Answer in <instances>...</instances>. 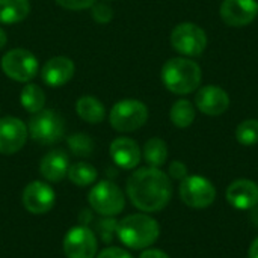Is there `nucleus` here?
<instances>
[{
  "label": "nucleus",
  "instance_id": "nucleus-1",
  "mask_svg": "<svg viewBox=\"0 0 258 258\" xmlns=\"http://www.w3.org/2000/svg\"><path fill=\"white\" fill-rule=\"evenodd\" d=\"M127 195L141 212L156 213L168 206L172 197V184L159 168H141L127 180Z\"/></svg>",
  "mask_w": 258,
  "mask_h": 258
},
{
  "label": "nucleus",
  "instance_id": "nucleus-2",
  "mask_svg": "<svg viewBox=\"0 0 258 258\" xmlns=\"http://www.w3.org/2000/svg\"><path fill=\"white\" fill-rule=\"evenodd\" d=\"M203 80L201 67L187 57H174L162 67V82L165 88L177 95L195 92Z\"/></svg>",
  "mask_w": 258,
  "mask_h": 258
},
{
  "label": "nucleus",
  "instance_id": "nucleus-3",
  "mask_svg": "<svg viewBox=\"0 0 258 258\" xmlns=\"http://www.w3.org/2000/svg\"><path fill=\"white\" fill-rule=\"evenodd\" d=\"M116 234L125 246L132 249H145L159 239L160 227L151 216L138 213L118 222Z\"/></svg>",
  "mask_w": 258,
  "mask_h": 258
},
{
  "label": "nucleus",
  "instance_id": "nucleus-4",
  "mask_svg": "<svg viewBox=\"0 0 258 258\" xmlns=\"http://www.w3.org/2000/svg\"><path fill=\"white\" fill-rule=\"evenodd\" d=\"M148 119V107L139 100L118 101L109 115L110 125L121 133H128L141 128Z\"/></svg>",
  "mask_w": 258,
  "mask_h": 258
},
{
  "label": "nucleus",
  "instance_id": "nucleus-5",
  "mask_svg": "<svg viewBox=\"0 0 258 258\" xmlns=\"http://www.w3.org/2000/svg\"><path fill=\"white\" fill-rule=\"evenodd\" d=\"M171 45L184 56H200L207 47V35L195 23H180L171 32Z\"/></svg>",
  "mask_w": 258,
  "mask_h": 258
},
{
  "label": "nucleus",
  "instance_id": "nucleus-6",
  "mask_svg": "<svg viewBox=\"0 0 258 258\" xmlns=\"http://www.w3.org/2000/svg\"><path fill=\"white\" fill-rule=\"evenodd\" d=\"M88 200H89L91 207L97 213L107 216V218L119 215L125 207L124 194L115 183L107 181V180L95 184L91 189Z\"/></svg>",
  "mask_w": 258,
  "mask_h": 258
},
{
  "label": "nucleus",
  "instance_id": "nucleus-7",
  "mask_svg": "<svg viewBox=\"0 0 258 258\" xmlns=\"http://www.w3.org/2000/svg\"><path fill=\"white\" fill-rule=\"evenodd\" d=\"M65 133L63 118L53 110H41L30 118L29 135L42 145L56 144Z\"/></svg>",
  "mask_w": 258,
  "mask_h": 258
},
{
  "label": "nucleus",
  "instance_id": "nucleus-8",
  "mask_svg": "<svg viewBox=\"0 0 258 258\" xmlns=\"http://www.w3.org/2000/svg\"><path fill=\"white\" fill-rule=\"evenodd\" d=\"M180 198L192 209H206L215 203L216 189L203 175H187L180 183Z\"/></svg>",
  "mask_w": 258,
  "mask_h": 258
},
{
  "label": "nucleus",
  "instance_id": "nucleus-9",
  "mask_svg": "<svg viewBox=\"0 0 258 258\" xmlns=\"http://www.w3.org/2000/svg\"><path fill=\"white\" fill-rule=\"evenodd\" d=\"M2 70L15 82H30L38 74V59L29 50L14 48L2 57Z\"/></svg>",
  "mask_w": 258,
  "mask_h": 258
},
{
  "label": "nucleus",
  "instance_id": "nucleus-10",
  "mask_svg": "<svg viewBox=\"0 0 258 258\" xmlns=\"http://www.w3.org/2000/svg\"><path fill=\"white\" fill-rule=\"evenodd\" d=\"M97 237L86 227L71 228L63 239V252L67 258H95Z\"/></svg>",
  "mask_w": 258,
  "mask_h": 258
},
{
  "label": "nucleus",
  "instance_id": "nucleus-11",
  "mask_svg": "<svg viewBox=\"0 0 258 258\" xmlns=\"http://www.w3.org/2000/svg\"><path fill=\"white\" fill-rule=\"evenodd\" d=\"M219 14L227 26L245 27L258 15V3L255 0H224Z\"/></svg>",
  "mask_w": 258,
  "mask_h": 258
},
{
  "label": "nucleus",
  "instance_id": "nucleus-12",
  "mask_svg": "<svg viewBox=\"0 0 258 258\" xmlns=\"http://www.w3.org/2000/svg\"><path fill=\"white\" fill-rule=\"evenodd\" d=\"M27 141L26 124L15 116L0 119V154L18 153Z\"/></svg>",
  "mask_w": 258,
  "mask_h": 258
},
{
  "label": "nucleus",
  "instance_id": "nucleus-13",
  "mask_svg": "<svg viewBox=\"0 0 258 258\" xmlns=\"http://www.w3.org/2000/svg\"><path fill=\"white\" fill-rule=\"evenodd\" d=\"M23 206L32 215H44L54 206V192L42 181H32L24 187Z\"/></svg>",
  "mask_w": 258,
  "mask_h": 258
},
{
  "label": "nucleus",
  "instance_id": "nucleus-14",
  "mask_svg": "<svg viewBox=\"0 0 258 258\" xmlns=\"http://www.w3.org/2000/svg\"><path fill=\"white\" fill-rule=\"evenodd\" d=\"M195 107L209 116H219L230 107V97L227 91L219 86L207 85L200 88L195 95Z\"/></svg>",
  "mask_w": 258,
  "mask_h": 258
},
{
  "label": "nucleus",
  "instance_id": "nucleus-15",
  "mask_svg": "<svg viewBox=\"0 0 258 258\" xmlns=\"http://www.w3.org/2000/svg\"><path fill=\"white\" fill-rule=\"evenodd\" d=\"M76 67L70 57L65 56H54L45 62L41 71V77L45 85L51 88H59L67 85L74 76Z\"/></svg>",
  "mask_w": 258,
  "mask_h": 258
},
{
  "label": "nucleus",
  "instance_id": "nucleus-16",
  "mask_svg": "<svg viewBox=\"0 0 258 258\" xmlns=\"http://www.w3.org/2000/svg\"><path fill=\"white\" fill-rule=\"evenodd\" d=\"M227 201L237 210H249L258 206L257 183L242 178L233 181L227 189Z\"/></svg>",
  "mask_w": 258,
  "mask_h": 258
},
{
  "label": "nucleus",
  "instance_id": "nucleus-17",
  "mask_svg": "<svg viewBox=\"0 0 258 258\" xmlns=\"http://www.w3.org/2000/svg\"><path fill=\"white\" fill-rule=\"evenodd\" d=\"M110 157L122 169H133L141 162V148L130 138H116L110 144Z\"/></svg>",
  "mask_w": 258,
  "mask_h": 258
},
{
  "label": "nucleus",
  "instance_id": "nucleus-18",
  "mask_svg": "<svg viewBox=\"0 0 258 258\" xmlns=\"http://www.w3.org/2000/svg\"><path fill=\"white\" fill-rule=\"evenodd\" d=\"M68 168H70V159L68 154L62 150H53L47 153L39 163L41 175L51 183L60 181L68 174Z\"/></svg>",
  "mask_w": 258,
  "mask_h": 258
},
{
  "label": "nucleus",
  "instance_id": "nucleus-19",
  "mask_svg": "<svg viewBox=\"0 0 258 258\" xmlns=\"http://www.w3.org/2000/svg\"><path fill=\"white\" fill-rule=\"evenodd\" d=\"M76 110L77 115L89 124H100L106 118L104 104L92 95L80 97L76 103Z\"/></svg>",
  "mask_w": 258,
  "mask_h": 258
},
{
  "label": "nucleus",
  "instance_id": "nucleus-20",
  "mask_svg": "<svg viewBox=\"0 0 258 258\" xmlns=\"http://www.w3.org/2000/svg\"><path fill=\"white\" fill-rule=\"evenodd\" d=\"M30 12L29 0H0V23L15 24L23 21Z\"/></svg>",
  "mask_w": 258,
  "mask_h": 258
},
{
  "label": "nucleus",
  "instance_id": "nucleus-21",
  "mask_svg": "<svg viewBox=\"0 0 258 258\" xmlns=\"http://www.w3.org/2000/svg\"><path fill=\"white\" fill-rule=\"evenodd\" d=\"M197 107L186 98H180L177 100L169 112V118L172 121V124L178 128H187L192 125V122L195 121L197 116Z\"/></svg>",
  "mask_w": 258,
  "mask_h": 258
},
{
  "label": "nucleus",
  "instance_id": "nucleus-22",
  "mask_svg": "<svg viewBox=\"0 0 258 258\" xmlns=\"http://www.w3.org/2000/svg\"><path fill=\"white\" fill-rule=\"evenodd\" d=\"M144 159L151 168H160L166 163L168 147L166 142L160 138H151L144 147Z\"/></svg>",
  "mask_w": 258,
  "mask_h": 258
},
{
  "label": "nucleus",
  "instance_id": "nucleus-23",
  "mask_svg": "<svg viewBox=\"0 0 258 258\" xmlns=\"http://www.w3.org/2000/svg\"><path fill=\"white\" fill-rule=\"evenodd\" d=\"M20 101L21 106L30 112V113H38L44 109L45 106V94L44 91L35 85V83H27L23 89H21V95H20Z\"/></svg>",
  "mask_w": 258,
  "mask_h": 258
},
{
  "label": "nucleus",
  "instance_id": "nucleus-24",
  "mask_svg": "<svg viewBox=\"0 0 258 258\" xmlns=\"http://www.w3.org/2000/svg\"><path fill=\"white\" fill-rule=\"evenodd\" d=\"M68 178L76 184V186H80V187H85V186H89L92 184L95 180H97V169L86 163V162H77L74 165H71L68 168Z\"/></svg>",
  "mask_w": 258,
  "mask_h": 258
},
{
  "label": "nucleus",
  "instance_id": "nucleus-25",
  "mask_svg": "<svg viewBox=\"0 0 258 258\" xmlns=\"http://www.w3.org/2000/svg\"><path fill=\"white\" fill-rule=\"evenodd\" d=\"M236 139L245 147H252L258 144V121L246 119L242 121L236 128Z\"/></svg>",
  "mask_w": 258,
  "mask_h": 258
},
{
  "label": "nucleus",
  "instance_id": "nucleus-26",
  "mask_svg": "<svg viewBox=\"0 0 258 258\" xmlns=\"http://www.w3.org/2000/svg\"><path fill=\"white\" fill-rule=\"evenodd\" d=\"M68 147L74 156L79 157H88L92 154L94 150V142L88 135L83 133H76L68 138Z\"/></svg>",
  "mask_w": 258,
  "mask_h": 258
},
{
  "label": "nucleus",
  "instance_id": "nucleus-27",
  "mask_svg": "<svg viewBox=\"0 0 258 258\" xmlns=\"http://www.w3.org/2000/svg\"><path fill=\"white\" fill-rule=\"evenodd\" d=\"M113 17V12H112V8L106 3H94L92 6V18L97 21V23H101V24H106L112 20Z\"/></svg>",
  "mask_w": 258,
  "mask_h": 258
},
{
  "label": "nucleus",
  "instance_id": "nucleus-28",
  "mask_svg": "<svg viewBox=\"0 0 258 258\" xmlns=\"http://www.w3.org/2000/svg\"><path fill=\"white\" fill-rule=\"evenodd\" d=\"M56 3L70 11H83L92 8L95 0H56Z\"/></svg>",
  "mask_w": 258,
  "mask_h": 258
},
{
  "label": "nucleus",
  "instance_id": "nucleus-29",
  "mask_svg": "<svg viewBox=\"0 0 258 258\" xmlns=\"http://www.w3.org/2000/svg\"><path fill=\"white\" fill-rule=\"evenodd\" d=\"M169 175L174 178V180H178V181H183L186 177H187V168L183 162L180 160H174L171 165H169Z\"/></svg>",
  "mask_w": 258,
  "mask_h": 258
},
{
  "label": "nucleus",
  "instance_id": "nucleus-30",
  "mask_svg": "<svg viewBox=\"0 0 258 258\" xmlns=\"http://www.w3.org/2000/svg\"><path fill=\"white\" fill-rule=\"evenodd\" d=\"M97 258H132V255L121 248H107V249L101 251L97 255Z\"/></svg>",
  "mask_w": 258,
  "mask_h": 258
},
{
  "label": "nucleus",
  "instance_id": "nucleus-31",
  "mask_svg": "<svg viewBox=\"0 0 258 258\" xmlns=\"http://www.w3.org/2000/svg\"><path fill=\"white\" fill-rule=\"evenodd\" d=\"M139 258H169V255L160 249H145Z\"/></svg>",
  "mask_w": 258,
  "mask_h": 258
},
{
  "label": "nucleus",
  "instance_id": "nucleus-32",
  "mask_svg": "<svg viewBox=\"0 0 258 258\" xmlns=\"http://www.w3.org/2000/svg\"><path fill=\"white\" fill-rule=\"evenodd\" d=\"M249 258H258V237L252 242L249 248Z\"/></svg>",
  "mask_w": 258,
  "mask_h": 258
},
{
  "label": "nucleus",
  "instance_id": "nucleus-33",
  "mask_svg": "<svg viewBox=\"0 0 258 258\" xmlns=\"http://www.w3.org/2000/svg\"><path fill=\"white\" fill-rule=\"evenodd\" d=\"M6 41H8V36H6L5 30L0 27V48H3L6 45Z\"/></svg>",
  "mask_w": 258,
  "mask_h": 258
},
{
  "label": "nucleus",
  "instance_id": "nucleus-34",
  "mask_svg": "<svg viewBox=\"0 0 258 258\" xmlns=\"http://www.w3.org/2000/svg\"><path fill=\"white\" fill-rule=\"evenodd\" d=\"M252 222L258 227V207L254 210V213H252Z\"/></svg>",
  "mask_w": 258,
  "mask_h": 258
}]
</instances>
